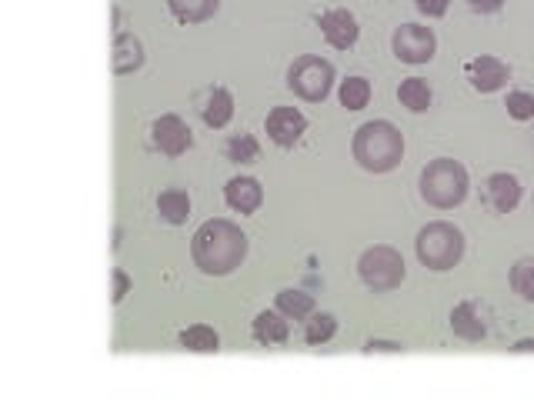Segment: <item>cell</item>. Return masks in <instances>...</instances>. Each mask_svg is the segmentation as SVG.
<instances>
[{"instance_id":"6da1fadb","label":"cell","mask_w":534,"mask_h":400,"mask_svg":"<svg viewBox=\"0 0 534 400\" xmlns=\"http://www.w3.org/2000/svg\"><path fill=\"white\" fill-rule=\"evenodd\" d=\"M191 257L194 264L211 277L234 274L247 257V237L244 230L231 220H207L191 237Z\"/></svg>"},{"instance_id":"7a4b0ae2","label":"cell","mask_w":534,"mask_h":400,"mask_svg":"<svg viewBox=\"0 0 534 400\" xmlns=\"http://www.w3.org/2000/svg\"><path fill=\"white\" fill-rule=\"evenodd\" d=\"M351 154L368 174H388V170L401 164L404 137L391 120H368V124L354 130Z\"/></svg>"},{"instance_id":"3957f363","label":"cell","mask_w":534,"mask_h":400,"mask_svg":"<svg viewBox=\"0 0 534 400\" xmlns=\"http://www.w3.org/2000/svg\"><path fill=\"white\" fill-rule=\"evenodd\" d=\"M418 187H421V197L428 200L431 207L451 210V207H461L464 204L471 180H468V170H464L461 160L438 157V160H431V164L421 170Z\"/></svg>"},{"instance_id":"277c9868","label":"cell","mask_w":534,"mask_h":400,"mask_svg":"<svg viewBox=\"0 0 534 400\" xmlns=\"http://www.w3.org/2000/svg\"><path fill=\"white\" fill-rule=\"evenodd\" d=\"M414 254L428 270H451L464 257V234L448 220H434V224H424L418 230Z\"/></svg>"},{"instance_id":"5b68a950","label":"cell","mask_w":534,"mask_h":400,"mask_svg":"<svg viewBox=\"0 0 534 400\" xmlns=\"http://www.w3.org/2000/svg\"><path fill=\"white\" fill-rule=\"evenodd\" d=\"M404 274H408V267H404V257L394 247H388V244L368 247L358 257L361 284L368 287V290H374V294H384V290L401 287Z\"/></svg>"},{"instance_id":"8992f818","label":"cell","mask_w":534,"mask_h":400,"mask_svg":"<svg viewBox=\"0 0 534 400\" xmlns=\"http://www.w3.org/2000/svg\"><path fill=\"white\" fill-rule=\"evenodd\" d=\"M288 87H291L301 100H308V104H321V100H328L331 87H334V67H331V60L314 57V54L298 57V60H294V64L288 67Z\"/></svg>"},{"instance_id":"52a82bcc","label":"cell","mask_w":534,"mask_h":400,"mask_svg":"<svg viewBox=\"0 0 534 400\" xmlns=\"http://www.w3.org/2000/svg\"><path fill=\"white\" fill-rule=\"evenodd\" d=\"M391 50L401 64H428L438 50V37H434L431 27L421 24H401L391 37Z\"/></svg>"},{"instance_id":"ba28073f","label":"cell","mask_w":534,"mask_h":400,"mask_svg":"<svg viewBox=\"0 0 534 400\" xmlns=\"http://www.w3.org/2000/svg\"><path fill=\"white\" fill-rule=\"evenodd\" d=\"M151 140H154V147L161 150V154H167V157H181L184 150L194 144L191 127H187L177 114L157 117L151 124Z\"/></svg>"},{"instance_id":"9c48e42d","label":"cell","mask_w":534,"mask_h":400,"mask_svg":"<svg viewBox=\"0 0 534 400\" xmlns=\"http://www.w3.org/2000/svg\"><path fill=\"white\" fill-rule=\"evenodd\" d=\"M318 24H321L324 40H328L334 50H351L354 44H358L361 27H358V17H354L351 10L331 7V10H324Z\"/></svg>"},{"instance_id":"30bf717a","label":"cell","mask_w":534,"mask_h":400,"mask_svg":"<svg viewBox=\"0 0 534 400\" xmlns=\"http://www.w3.org/2000/svg\"><path fill=\"white\" fill-rule=\"evenodd\" d=\"M264 130L278 147H294L308 130V120L298 107H274L264 120Z\"/></svg>"},{"instance_id":"8fae6325","label":"cell","mask_w":534,"mask_h":400,"mask_svg":"<svg viewBox=\"0 0 534 400\" xmlns=\"http://www.w3.org/2000/svg\"><path fill=\"white\" fill-rule=\"evenodd\" d=\"M511 77V67L504 64L501 57H491V54H481L474 57L468 64V80L474 90H481V94H494V90H501L508 84Z\"/></svg>"},{"instance_id":"7c38bea8","label":"cell","mask_w":534,"mask_h":400,"mask_svg":"<svg viewBox=\"0 0 534 400\" xmlns=\"http://www.w3.org/2000/svg\"><path fill=\"white\" fill-rule=\"evenodd\" d=\"M484 200L491 204L494 214H511L521 200V184L514 174H491L484 180Z\"/></svg>"},{"instance_id":"4fadbf2b","label":"cell","mask_w":534,"mask_h":400,"mask_svg":"<svg viewBox=\"0 0 534 400\" xmlns=\"http://www.w3.org/2000/svg\"><path fill=\"white\" fill-rule=\"evenodd\" d=\"M224 200L234 214H254L264 200V190L254 177H231L224 187Z\"/></svg>"},{"instance_id":"5bb4252c","label":"cell","mask_w":534,"mask_h":400,"mask_svg":"<svg viewBox=\"0 0 534 400\" xmlns=\"http://www.w3.org/2000/svg\"><path fill=\"white\" fill-rule=\"evenodd\" d=\"M451 330H454V337L468 340V344H478V340H484V334H488V324H484V317L478 314V307H474L471 300H464V304L451 310Z\"/></svg>"},{"instance_id":"9a60e30c","label":"cell","mask_w":534,"mask_h":400,"mask_svg":"<svg viewBox=\"0 0 534 400\" xmlns=\"http://www.w3.org/2000/svg\"><path fill=\"white\" fill-rule=\"evenodd\" d=\"M251 334H254V340H257V344H261V347L284 344V340H288V334H291L288 317H284L281 310H264V314H257V317H254Z\"/></svg>"},{"instance_id":"2e32d148","label":"cell","mask_w":534,"mask_h":400,"mask_svg":"<svg viewBox=\"0 0 534 400\" xmlns=\"http://www.w3.org/2000/svg\"><path fill=\"white\" fill-rule=\"evenodd\" d=\"M144 64V44L134 34L117 30L114 37V74H134Z\"/></svg>"},{"instance_id":"e0dca14e","label":"cell","mask_w":534,"mask_h":400,"mask_svg":"<svg viewBox=\"0 0 534 400\" xmlns=\"http://www.w3.org/2000/svg\"><path fill=\"white\" fill-rule=\"evenodd\" d=\"M201 117H204V124L214 127V130H221V127L231 124V117H234V97H231V90L214 87L211 94H207V100H204Z\"/></svg>"},{"instance_id":"ac0fdd59","label":"cell","mask_w":534,"mask_h":400,"mask_svg":"<svg viewBox=\"0 0 534 400\" xmlns=\"http://www.w3.org/2000/svg\"><path fill=\"white\" fill-rule=\"evenodd\" d=\"M177 344H181L184 350H194V354H217V350H221V337H217V330H214V327H207V324H191L187 330H181Z\"/></svg>"},{"instance_id":"d6986e66","label":"cell","mask_w":534,"mask_h":400,"mask_svg":"<svg viewBox=\"0 0 534 400\" xmlns=\"http://www.w3.org/2000/svg\"><path fill=\"white\" fill-rule=\"evenodd\" d=\"M398 100H401V107H408L411 114H424V110L431 107V87H428V80H421V77H408V80H401V87H398Z\"/></svg>"},{"instance_id":"ffe728a7","label":"cell","mask_w":534,"mask_h":400,"mask_svg":"<svg viewBox=\"0 0 534 400\" xmlns=\"http://www.w3.org/2000/svg\"><path fill=\"white\" fill-rule=\"evenodd\" d=\"M157 214H161L167 224H184L187 217H191V197H187V190H164L161 197H157Z\"/></svg>"},{"instance_id":"44dd1931","label":"cell","mask_w":534,"mask_h":400,"mask_svg":"<svg viewBox=\"0 0 534 400\" xmlns=\"http://www.w3.org/2000/svg\"><path fill=\"white\" fill-rule=\"evenodd\" d=\"M171 14L181 20V24H201V20L214 17L221 0H167Z\"/></svg>"},{"instance_id":"7402d4cb","label":"cell","mask_w":534,"mask_h":400,"mask_svg":"<svg viewBox=\"0 0 534 400\" xmlns=\"http://www.w3.org/2000/svg\"><path fill=\"white\" fill-rule=\"evenodd\" d=\"M274 304L288 320H308L314 314V297L308 290H281Z\"/></svg>"},{"instance_id":"603a6c76","label":"cell","mask_w":534,"mask_h":400,"mask_svg":"<svg viewBox=\"0 0 534 400\" xmlns=\"http://www.w3.org/2000/svg\"><path fill=\"white\" fill-rule=\"evenodd\" d=\"M338 97H341V107L364 110V107H368V100H371V84L364 77H348V80H341Z\"/></svg>"},{"instance_id":"cb8c5ba5","label":"cell","mask_w":534,"mask_h":400,"mask_svg":"<svg viewBox=\"0 0 534 400\" xmlns=\"http://www.w3.org/2000/svg\"><path fill=\"white\" fill-rule=\"evenodd\" d=\"M224 154H227V160H234V164H254L257 154H261V144H257L254 134H234L227 140Z\"/></svg>"},{"instance_id":"d4e9b609","label":"cell","mask_w":534,"mask_h":400,"mask_svg":"<svg viewBox=\"0 0 534 400\" xmlns=\"http://www.w3.org/2000/svg\"><path fill=\"white\" fill-rule=\"evenodd\" d=\"M511 287L521 300L534 304V257H521L518 264L511 267Z\"/></svg>"},{"instance_id":"484cf974","label":"cell","mask_w":534,"mask_h":400,"mask_svg":"<svg viewBox=\"0 0 534 400\" xmlns=\"http://www.w3.org/2000/svg\"><path fill=\"white\" fill-rule=\"evenodd\" d=\"M334 334H338V320H334V314H311L308 327H304V340H308L311 347L328 344Z\"/></svg>"},{"instance_id":"4316f807","label":"cell","mask_w":534,"mask_h":400,"mask_svg":"<svg viewBox=\"0 0 534 400\" xmlns=\"http://www.w3.org/2000/svg\"><path fill=\"white\" fill-rule=\"evenodd\" d=\"M504 107H508V114L514 120H531L534 117V94H528V90H511L508 100H504Z\"/></svg>"},{"instance_id":"83f0119b","label":"cell","mask_w":534,"mask_h":400,"mask_svg":"<svg viewBox=\"0 0 534 400\" xmlns=\"http://www.w3.org/2000/svg\"><path fill=\"white\" fill-rule=\"evenodd\" d=\"M414 7H418L428 20H438L448 14V0H414Z\"/></svg>"},{"instance_id":"f1b7e54d","label":"cell","mask_w":534,"mask_h":400,"mask_svg":"<svg viewBox=\"0 0 534 400\" xmlns=\"http://www.w3.org/2000/svg\"><path fill=\"white\" fill-rule=\"evenodd\" d=\"M127 290H131V277H127L124 270H114V294H111L114 304H121L127 297Z\"/></svg>"},{"instance_id":"f546056e","label":"cell","mask_w":534,"mask_h":400,"mask_svg":"<svg viewBox=\"0 0 534 400\" xmlns=\"http://www.w3.org/2000/svg\"><path fill=\"white\" fill-rule=\"evenodd\" d=\"M471 10H478V14H498L504 7V0H468Z\"/></svg>"},{"instance_id":"4dcf8cb0","label":"cell","mask_w":534,"mask_h":400,"mask_svg":"<svg viewBox=\"0 0 534 400\" xmlns=\"http://www.w3.org/2000/svg\"><path fill=\"white\" fill-rule=\"evenodd\" d=\"M368 354H374V350H401V344H388V340H368Z\"/></svg>"},{"instance_id":"1f68e13d","label":"cell","mask_w":534,"mask_h":400,"mask_svg":"<svg viewBox=\"0 0 534 400\" xmlns=\"http://www.w3.org/2000/svg\"><path fill=\"white\" fill-rule=\"evenodd\" d=\"M511 350H514V354H528V350H534V340H518Z\"/></svg>"}]
</instances>
